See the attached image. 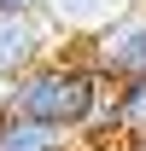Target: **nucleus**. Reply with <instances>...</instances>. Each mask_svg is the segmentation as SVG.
<instances>
[{
  "label": "nucleus",
  "instance_id": "obj_1",
  "mask_svg": "<svg viewBox=\"0 0 146 151\" xmlns=\"http://www.w3.org/2000/svg\"><path fill=\"white\" fill-rule=\"evenodd\" d=\"M6 111L35 116V122H53V128H111V111H117V81L99 76L93 58H41L23 76H12L6 87Z\"/></svg>",
  "mask_w": 146,
  "mask_h": 151
},
{
  "label": "nucleus",
  "instance_id": "obj_2",
  "mask_svg": "<svg viewBox=\"0 0 146 151\" xmlns=\"http://www.w3.org/2000/svg\"><path fill=\"white\" fill-rule=\"evenodd\" d=\"M88 58L99 64V76H111V81H134V76H146V6L111 18L105 29L93 35Z\"/></svg>",
  "mask_w": 146,
  "mask_h": 151
},
{
  "label": "nucleus",
  "instance_id": "obj_3",
  "mask_svg": "<svg viewBox=\"0 0 146 151\" xmlns=\"http://www.w3.org/2000/svg\"><path fill=\"white\" fill-rule=\"evenodd\" d=\"M47 23H41V12H6L0 6V81H12V76H23L29 64H41L47 58Z\"/></svg>",
  "mask_w": 146,
  "mask_h": 151
},
{
  "label": "nucleus",
  "instance_id": "obj_4",
  "mask_svg": "<svg viewBox=\"0 0 146 151\" xmlns=\"http://www.w3.org/2000/svg\"><path fill=\"white\" fill-rule=\"evenodd\" d=\"M76 134L53 128V122H35V116L18 111H0V151H70Z\"/></svg>",
  "mask_w": 146,
  "mask_h": 151
},
{
  "label": "nucleus",
  "instance_id": "obj_5",
  "mask_svg": "<svg viewBox=\"0 0 146 151\" xmlns=\"http://www.w3.org/2000/svg\"><path fill=\"white\" fill-rule=\"evenodd\" d=\"M111 134H123V139H146V76H134V81H117Z\"/></svg>",
  "mask_w": 146,
  "mask_h": 151
},
{
  "label": "nucleus",
  "instance_id": "obj_6",
  "mask_svg": "<svg viewBox=\"0 0 146 151\" xmlns=\"http://www.w3.org/2000/svg\"><path fill=\"white\" fill-rule=\"evenodd\" d=\"M0 6H6V12H41L47 0H0Z\"/></svg>",
  "mask_w": 146,
  "mask_h": 151
},
{
  "label": "nucleus",
  "instance_id": "obj_7",
  "mask_svg": "<svg viewBox=\"0 0 146 151\" xmlns=\"http://www.w3.org/2000/svg\"><path fill=\"white\" fill-rule=\"evenodd\" d=\"M6 87H12V81H0V111H6Z\"/></svg>",
  "mask_w": 146,
  "mask_h": 151
},
{
  "label": "nucleus",
  "instance_id": "obj_8",
  "mask_svg": "<svg viewBox=\"0 0 146 151\" xmlns=\"http://www.w3.org/2000/svg\"><path fill=\"white\" fill-rule=\"evenodd\" d=\"M128 151H146V139H128Z\"/></svg>",
  "mask_w": 146,
  "mask_h": 151
},
{
  "label": "nucleus",
  "instance_id": "obj_9",
  "mask_svg": "<svg viewBox=\"0 0 146 151\" xmlns=\"http://www.w3.org/2000/svg\"><path fill=\"white\" fill-rule=\"evenodd\" d=\"M70 151H76V145H70Z\"/></svg>",
  "mask_w": 146,
  "mask_h": 151
}]
</instances>
